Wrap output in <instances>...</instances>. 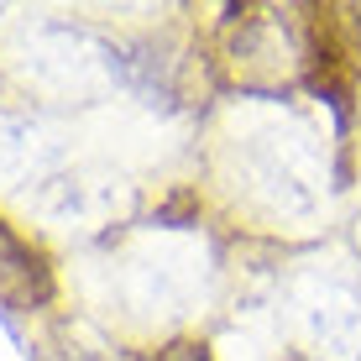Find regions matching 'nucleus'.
Masks as SVG:
<instances>
[{
    "mask_svg": "<svg viewBox=\"0 0 361 361\" xmlns=\"http://www.w3.org/2000/svg\"><path fill=\"white\" fill-rule=\"evenodd\" d=\"M319 136L304 116L246 105L226 126V178L267 220H309L319 209Z\"/></svg>",
    "mask_w": 361,
    "mask_h": 361,
    "instance_id": "nucleus-1",
    "label": "nucleus"
},
{
    "mask_svg": "<svg viewBox=\"0 0 361 361\" xmlns=\"http://www.w3.org/2000/svg\"><path fill=\"white\" fill-rule=\"evenodd\" d=\"M209 252L183 231H147L121 252V288L142 314H189L204 298Z\"/></svg>",
    "mask_w": 361,
    "mask_h": 361,
    "instance_id": "nucleus-2",
    "label": "nucleus"
},
{
    "mask_svg": "<svg viewBox=\"0 0 361 361\" xmlns=\"http://www.w3.org/2000/svg\"><path fill=\"white\" fill-rule=\"evenodd\" d=\"M27 79L53 99H99L116 84V63L84 32L37 27L27 37Z\"/></svg>",
    "mask_w": 361,
    "mask_h": 361,
    "instance_id": "nucleus-3",
    "label": "nucleus"
},
{
    "mask_svg": "<svg viewBox=\"0 0 361 361\" xmlns=\"http://www.w3.org/2000/svg\"><path fill=\"white\" fill-rule=\"evenodd\" d=\"M298 335L325 361H361V293L341 278H309L293 298Z\"/></svg>",
    "mask_w": 361,
    "mask_h": 361,
    "instance_id": "nucleus-4",
    "label": "nucleus"
},
{
    "mask_svg": "<svg viewBox=\"0 0 361 361\" xmlns=\"http://www.w3.org/2000/svg\"><path fill=\"white\" fill-rule=\"evenodd\" d=\"M163 361H204V356H194V351H173V356H163Z\"/></svg>",
    "mask_w": 361,
    "mask_h": 361,
    "instance_id": "nucleus-5",
    "label": "nucleus"
},
{
    "mask_svg": "<svg viewBox=\"0 0 361 361\" xmlns=\"http://www.w3.org/2000/svg\"><path fill=\"white\" fill-rule=\"evenodd\" d=\"M0 361H6V335H0Z\"/></svg>",
    "mask_w": 361,
    "mask_h": 361,
    "instance_id": "nucleus-6",
    "label": "nucleus"
},
{
    "mask_svg": "<svg viewBox=\"0 0 361 361\" xmlns=\"http://www.w3.org/2000/svg\"><path fill=\"white\" fill-rule=\"evenodd\" d=\"M356 246H361V220H356Z\"/></svg>",
    "mask_w": 361,
    "mask_h": 361,
    "instance_id": "nucleus-7",
    "label": "nucleus"
}]
</instances>
